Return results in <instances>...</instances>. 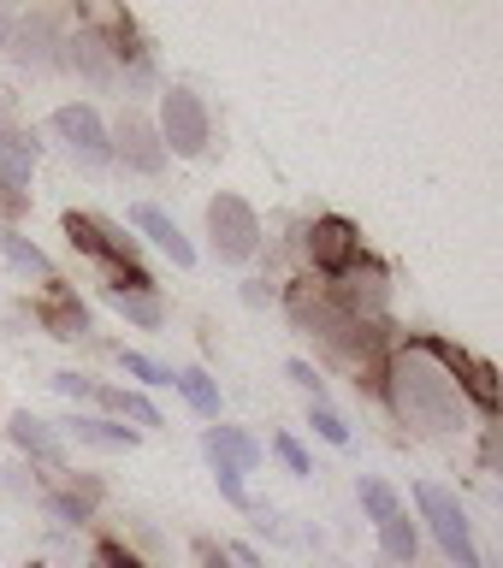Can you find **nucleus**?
Here are the masks:
<instances>
[{
    "label": "nucleus",
    "instance_id": "c756f323",
    "mask_svg": "<svg viewBox=\"0 0 503 568\" xmlns=\"http://www.w3.org/2000/svg\"><path fill=\"white\" fill-rule=\"evenodd\" d=\"M101 568H149V562L131 557V550H124L119 539H107V545H101Z\"/></svg>",
    "mask_w": 503,
    "mask_h": 568
},
{
    "label": "nucleus",
    "instance_id": "c85d7f7f",
    "mask_svg": "<svg viewBox=\"0 0 503 568\" xmlns=\"http://www.w3.org/2000/svg\"><path fill=\"white\" fill-rule=\"evenodd\" d=\"M291 379H296L302 390H309V397H314V403H326V379H320V373H314L309 362H291Z\"/></svg>",
    "mask_w": 503,
    "mask_h": 568
},
{
    "label": "nucleus",
    "instance_id": "423d86ee",
    "mask_svg": "<svg viewBox=\"0 0 503 568\" xmlns=\"http://www.w3.org/2000/svg\"><path fill=\"white\" fill-rule=\"evenodd\" d=\"M66 237H71V248H78V255L101 261L107 273L142 266V261H137V243H131V237H119V231L107 225V220H95V213H66Z\"/></svg>",
    "mask_w": 503,
    "mask_h": 568
},
{
    "label": "nucleus",
    "instance_id": "a211bd4d",
    "mask_svg": "<svg viewBox=\"0 0 503 568\" xmlns=\"http://www.w3.org/2000/svg\"><path fill=\"white\" fill-rule=\"evenodd\" d=\"M172 385L184 390V403H190L202 420H220V385L208 379V367H178V373H172Z\"/></svg>",
    "mask_w": 503,
    "mask_h": 568
},
{
    "label": "nucleus",
    "instance_id": "a878e982",
    "mask_svg": "<svg viewBox=\"0 0 503 568\" xmlns=\"http://www.w3.org/2000/svg\"><path fill=\"white\" fill-rule=\"evenodd\" d=\"M309 420H314V433L326 438V444H350V426L338 420V415H332L326 403H314V408H309Z\"/></svg>",
    "mask_w": 503,
    "mask_h": 568
},
{
    "label": "nucleus",
    "instance_id": "aec40b11",
    "mask_svg": "<svg viewBox=\"0 0 503 568\" xmlns=\"http://www.w3.org/2000/svg\"><path fill=\"white\" fill-rule=\"evenodd\" d=\"M12 42H18V60H36V65H60V53H53V24L42 12L24 18V24L12 30Z\"/></svg>",
    "mask_w": 503,
    "mask_h": 568
},
{
    "label": "nucleus",
    "instance_id": "2eb2a0df",
    "mask_svg": "<svg viewBox=\"0 0 503 568\" xmlns=\"http://www.w3.org/2000/svg\"><path fill=\"white\" fill-rule=\"evenodd\" d=\"M36 320H42L53 337H66V344H71V337H89V314H83V302L71 291H53L42 308H36Z\"/></svg>",
    "mask_w": 503,
    "mask_h": 568
},
{
    "label": "nucleus",
    "instance_id": "473e14b6",
    "mask_svg": "<svg viewBox=\"0 0 503 568\" xmlns=\"http://www.w3.org/2000/svg\"><path fill=\"white\" fill-rule=\"evenodd\" d=\"M195 550H202V562H208V568H225V550H213V545H195Z\"/></svg>",
    "mask_w": 503,
    "mask_h": 568
},
{
    "label": "nucleus",
    "instance_id": "9d476101",
    "mask_svg": "<svg viewBox=\"0 0 503 568\" xmlns=\"http://www.w3.org/2000/svg\"><path fill=\"white\" fill-rule=\"evenodd\" d=\"M131 225L160 248V255H172V266H195V243H190L184 231H178V220H167L154 202H137V207H131Z\"/></svg>",
    "mask_w": 503,
    "mask_h": 568
},
{
    "label": "nucleus",
    "instance_id": "f3484780",
    "mask_svg": "<svg viewBox=\"0 0 503 568\" xmlns=\"http://www.w3.org/2000/svg\"><path fill=\"white\" fill-rule=\"evenodd\" d=\"M107 302H113V308L131 320V326H142V332H160L167 326V302H160V291H107Z\"/></svg>",
    "mask_w": 503,
    "mask_h": 568
},
{
    "label": "nucleus",
    "instance_id": "b1692460",
    "mask_svg": "<svg viewBox=\"0 0 503 568\" xmlns=\"http://www.w3.org/2000/svg\"><path fill=\"white\" fill-rule=\"evenodd\" d=\"M119 362H124V373H131V379H142V385H172V373L160 367V362H149V355H137V349H119Z\"/></svg>",
    "mask_w": 503,
    "mask_h": 568
},
{
    "label": "nucleus",
    "instance_id": "6ab92c4d",
    "mask_svg": "<svg viewBox=\"0 0 503 568\" xmlns=\"http://www.w3.org/2000/svg\"><path fill=\"white\" fill-rule=\"evenodd\" d=\"M0 248H7L12 273H24V278H36V284H53V261L24 237V231H7V237H0Z\"/></svg>",
    "mask_w": 503,
    "mask_h": 568
},
{
    "label": "nucleus",
    "instance_id": "4468645a",
    "mask_svg": "<svg viewBox=\"0 0 503 568\" xmlns=\"http://www.w3.org/2000/svg\"><path fill=\"white\" fill-rule=\"evenodd\" d=\"M66 433L78 438V444H101V450H131V444L142 438L137 426H124V420H101V415H71V420H66Z\"/></svg>",
    "mask_w": 503,
    "mask_h": 568
},
{
    "label": "nucleus",
    "instance_id": "2f4dec72",
    "mask_svg": "<svg viewBox=\"0 0 503 568\" xmlns=\"http://www.w3.org/2000/svg\"><path fill=\"white\" fill-rule=\"evenodd\" d=\"M12 30H18V18H12L7 7H0V48H12Z\"/></svg>",
    "mask_w": 503,
    "mask_h": 568
},
{
    "label": "nucleus",
    "instance_id": "7ed1b4c3",
    "mask_svg": "<svg viewBox=\"0 0 503 568\" xmlns=\"http://www.w3.org/2000/svg\"><path fill=\"white\" fill-rule=\"evenodd\" d=\"M160 149L167 154H184V160H195L208 149V106H202V95H195V89H167V95H160Z\"/></svg>",
    "mask_w": 503,
    "mask_h": 568
},
{
    "label": "nucleus",
    "instance_id": "ddd939ff",
    "mask_svg": "<svg viewBox=\"0 0 503 568\" xmlns=\"http://www.w3.org/2000/svg\"><path fill=\"white\" fill-rule=\"evenodd\" d=\"M208 462H231L238 474H249V468H261V444L243 433V426H208Z\"/></svg>",
    "mask_w": 503,
    "mask_h": 568
},
{
    "label": "nucleus",
    "instance_id": "4be33fe9",
    "mask_svg": "<svg viewBox=\"0 0 503 568\" xmlns=\"http://www.w3.org/2000/svg\"><path fill=\"white\" fill-rule=\"evenodd\" d=\"M355 497H362V509H368V521H373V527L391 521V515L403 509V504H398V491H391L385 479H373V474H368V479H355Z\"/></svg>",
    "mask_w": 503,
    "mask_h": 568
},
{
    "label": "nucleus",
    "instance_id": "0eeeda50",
    "mask_svg": "<svg viewBox=\"0 0 503 568\" xmlns=\"http://www.w3.org/2000/svg\"><path fill=\"white\" fill-rule=\"evenodd\" d=\"M309 255L326 278H350L355 266H362V237H355L350 220H338V213H326V220L309 225Z\"/></svg>",
    "mask_w": 503,
    "mask_h": 568
},
{
    "label": "nucleus",
    "instance_id": "f03ea898",
    "mask_svg": "<svg viewBox=\"0 0 503 568\" xmlns=\"http://www.w3.org/2000/svg\"><path fill=\"white\" fill-rule=\"evenodd\" d=\"M415 504L426 515V527H433V539L444 545V557H451L456 568H480V550H474V532H469V515H462V504L444 486H433V479H421L415 486Z\"/></svg>",
    "mask_w": 503,
    "mask_h": 568
},
{
    "label": "nucleus",
    "instance_id": "5701e85b",
    "mask_svg": "<svg viewBox=\"0 0 503 568\" xmlns=\"http://www.w3.org/2000/svg\"><path fill=\"white\" fill-rule=\"evenodd\" d=\"M71 65H83L89 78H107V71H113V48L101 42V36H71Z\"/></svg>",
    "mask_w": 503,
    "mask_h": 568
},
{
    "label": "nucleus",
    "instance_id": "20e7f679",
    "mask_svg": "<svg viewBox=\"0 0 503 568\" xmlns=\"http://www.w3.org/2000/svg\"><path fill=\"white\" fill-rule=\"evenodd\" d=\"M415 349L421 355H433V362L451 373V385L462 390V397H474V408L480 415H492L497 408V373H492V362H480V355H469V349H456V344H444V337H415Z\"/></svg>",
    "mask_w": 503,
    "mask_h": 568
},
{
    "label": "nucleus",
    "instance_id": "6e6552de",
    "mask_svg": "<svg viewBox=\"0 0 503 568\" xmlns=\"http://www.w3.org/2000/svg\"><path fill=\"white\" fill-rule=\"evenodd\" d=\"M53 136L60 142H71V154H83V160H113V142H107V124H101V113L95 106H83V101H71V106H60L53 113Z\"/></svg>",
    "mask_w": 503,
    "mask_h": 568
},
{
    "label": "nucleus",
    "instance_id": "39448f33",
    "mask_svg": "<svg viewBox=\"0 0 503 568\" xmlns=\"http://www.w3.org/2000/svg\"><path fill=\"white\" fill-rule=\"evenodd\" d=\"M208 231H213V248L220 261H249L261 248V220L243 195H213L208 202Z\"/></svg>",
    "mask_w": 503,
    "mask_h": 568
},
{
    "label": "nucleus",
    "instance_id": "f257e3e1",
    "mask_svg": "<svg viewBox=\"0 0 503 568\" xmlns=\"http://www.w3.org/2000/svg\"><path fill=\"white\" fill-rule=\"evenodd\" d=\"M385 390H391V408H398L409 426H421V433H451V426H462V390L451 385V373H444L433 355H421L415 344L385 367Z\"/></svg>",
    "mask_w": 503,
    "mask_h": 568
},
{
    "label": "nucleus",
    "instance_id": "393cba45",
    "mask_svg": "<svg viewBox=\"0 0 503 568\" xmlns=\"http://www.w3.org/2000/svg\"><path fill=\"white\" fill-rule=\"evenodd\" d=\"M213 486H220V497L231 509H249V491H243V474L231 468V462H213Z\"/></svg>",
    "mask_w": 503,
    "mask_h": 568
},
{
    "label": "nucleus",
    "instance_id": "7c9ffc66",
    "mask_svg": "<svg viewBox=\"0 0 503 568\" xmlns=\"http://www.w3.org/2000/svg\"><path fill=\"white\" fill-rule=\"evenodd\" d=\"M231 562H238V568H261V557L249 545H231Z\"/></svg>",
    "mask_w": 503,
    "mask_h": 568
},
{
    "label": "nucleus",
    "instance_id": "dca6fc26",
    "mask_svg": "<svg viewBox=\"0 0 503 568\" xmlns=\"http://www.w3.org/2000/svg\"><path fill=\"white\" fill-rule=\"evenodd\" d=\"M95 403H101V408H113V415H124V420H137V433H154V426H167V420H160V408L142 397V390L95 385Z\"/></svg>",
    "mask_w": 503,
    "mask_h": 568
},
{
    "label": "nucleus",
    "instance_id": "1a4fd4ad",
    "mask_svg": "<svg viewBox=\"0 0 503 568\" xmlns=\"http://www.w3.org/2000/svg\"><path fill=\"white\" fill-rule=\"evenodd\" d=\"M107 142H113V154L124 160V166H137V172H160V166H167L160 131H154V124L142 119V113H124V119H119V131L107 136Z\"/></svg>",
    "mask_w": 503,
    "mask_h": 568
},
{
    "label": "nucleus",
    "instance_id": "9b49d317",
    "mask_svg": "<svg viewBox=\"0 0 503 568\" xmlns=\"http://www.w3.org/2000/svg\"><path fill=\"white\" fill-rule=\"evenodd\" d=\"M7 433H12V444H18L30 462H48V468H60V462H66V438L53 433L42 415H30V408H18V415L7 420Z\"/></svg>",
    "mask_w": 503,
    "mask_h": 568
},
{
    "label": "nucleus",
    "instance_id": "bb28decb",
    "mask_svg": "<svg viewBox=\"0 0 503 568\" xmlns=\"http://www.w3.org/2000/svg\"><path fill=\"white\" fill-rule=\"evenodd\" d=\"M273 450H279V462H284V468H291V474H314L309 450H302V444H296L291 433H279V438H273Z\"/></svg>",
    "mask_w": 503,
    "mask_h": 568
},
{
    "label": "nucleus",
    "instance_id": "412c9836",
    "mask_svg": "<svg viewBox=\"0 0 503 568\" xmlns=\"http://www.w3.org/2000/svg\"><path fill=\"white\" fill-rule=\"evenodd\" d=\"M380 545H385V562H415V550H421V539H415V521L398 509L391 521H380Z\"/></svg>",
    "mask_w": 503,
    "mask_h": 568
},
{
    "label": "nucleus",
    "instance_id": "f8f14e48",
    "mask_svg": "<svg viewBox=\"0 0 503 568\" xmlns=\"http://www.w3.org/2000/svg\"><path fill=\"white\" fill-rule=\"evenodd\" d=\"M101 497H107V486H101L95 474H83V479L71 474V486H66V491H42V504H48V515H60V521L83 527V521H89V509H95Z\"/></svg>",
    "mask_w": 503,
    "mask_h": 568
},
{
    "label": "nucleus",
    "instance_id": "cd10ccee",
    "mask_svg": "<svg viewBox=\"0 0 503 568\" xmlns=\"http://www.w3.org/2000/svg\"><path fill=\"white\" fill-rule=\"evenodd\" d=\"M53 390L71 403H83V397H95V379H83V373H53Z\"/></svg>",
    "mask_w": 503,
    "mask_h": 568
},
{
    "label": "nucleus",
    "instance_id": "72a5a7b5",
    "mask_svg": "<svg viewBox=\"0 0 503 568\" xmlns=\"http://www.w3.org/2000/svg\"><path fill=\"white\" fill-rule=\"evenodd\" d=\"M380 568H415V562H385V557H380Z\"/></svg>",
    "mask_w": 503,
    "mask_h": 568
}]
</instances>
